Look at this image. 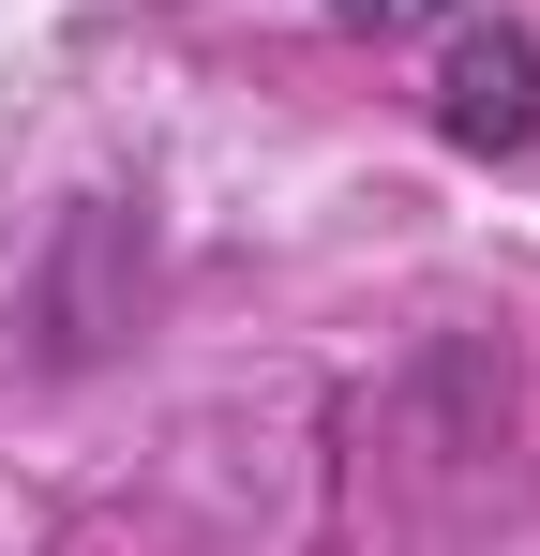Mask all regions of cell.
<instances>
[{"label": "cell", "instance_id": "6da1fadb", "mask_svg": "<svg viewBox=\"0 0 540 556\" xmlns=\"http://www.w3.org/2000/svg\"><path fill=\"white\" fill-rule=\"evenodd\" d=\"M436 136L480 151V166L540 151V30H526V15H465V30H450V61H436Z\"/></svg>", "mask_w": 540, "mask_h": 556}, {"label": "cell", "instance_id": "7a4b0ae2", "mask_svg": "<svg viewBox=\"0 0 540 556\" xmlns=\"http://www.w3.org/2000/svg\"><path fill=\"white\" fill-rule=\"evenodd\" d=\"M346 30H436V15H465V0H331Z\"/></svg>", "mask_w": 540, "mask_h": 556}]
</instances>
